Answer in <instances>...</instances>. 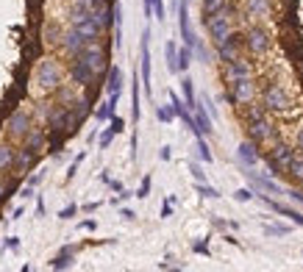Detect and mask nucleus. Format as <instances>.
Wrapping results in <instances>:
<instances>
[{
    "instance_id": "obj_1",
    "label": "nucleus",
    "mask_w": 303,
    "mask_h": 272,
    "mask_svg": "<svg viewBox=\"0 0 303 272\" xmlns=\"http://www.w3.org/2000/svg\"><path fill=\"white\" fill-rule=\"evenodd\" d=\"M62 78H64V70L56 58H42L37 73H34V81H37L45 92H56L58 86H62Z\"/></svg>"
},
{
    "instance_id": "obj_2",
    "label": "nucleus",
    "mask_w": 303,
    "mask_h": 272,
    "mask_svg": "<svg viewBox=\"0 0 303 272\" xmlns=\"http://www.w3.org/2000/svg\"><path fill=\"white\" fill-rule=\"evenodd\" d=\"M231 14H234V6L225 3V9H220L217 14L206 17V28H209V37H211V42H215V47L223 45L225 39L231 37Z\"/></svg>"
},
{
    "instance_id": "obj_3",
    "label": "nucleus",
    "mask_w": 303,
    "mask_h": 272,
    "mask_svg": "<svg viewBox=\"0 0 303 272\" xmlns=\"http://www.w3.org/2000/svg\"><path fill=\"white\" fill-rule=\"evenodd\" d=\"M75 61L84 64L95 78H98V75H103L106 70H109V61H106V47H100L98 42H92L84 53H81V56H75Z\"/></svg>"
},
{
    "instance_id": "obj_4",
    "label": "nucleus",
    "mask_w": 303,
    "mask_h": 272,
    "mask_svg": "<svg viewBox=\"0 0 303 272\" xmlns=\"http://www.w3.org/2000/svg\"><path fill=\"white\" fill-rule=\"evenodd\" d=\"M261 103H264L267 111H289L292 109V97L287 94L281 84H267L264 92H261Z\"/></svg>"
},
{
    "instance_id": "obj_5",
    "label": "nucleus",
    "mask_w": 303,
    "mask_h": 272,
    "mask_svg": "<svg viewBox=\"0 0 303 272\" xmlns=\"http://www.w3.org/2000/svg\"><path fill=\"white\" fill-rule=\"evenodd\" d=\"M31 114L25 109H17L14 114L6 120V133H9L11 142H25V136L31 133Z\"/></svg>"
},
{
    "instance_id": "obj_6",
    "label": "nucleus",
    "mask_w": 303,
    "mask_h": 272,
    "mask_svg": "<svg viewBox=\"0 0 303 272\" xmlns=\"http://www.w3.org/2000/svg\"><path fill=\"white\" fill-rule=\"evenodd\" d=\"M253 94H256V86H253V75L239 81H231L228 84V100L236 106H251L253 103Z\"/></svg>"
},
{
    "instance_id": "obj_7",
    "label": "nucleus",
    "mask_w": 303,
    "mask_h": 272,
    "mask_svg": "<svg viewBox=\"0 0 303 272\" xmlns=\"http://www.w3.org/2000/svg\"><path fill=\"white\" fill-rule=\"evenodd\" d=\"M245 47L253 53V56H264V53L272 47V39L261 25H253V28H248V33H245Z\"/></svg>"
},
{
    "instance_id": "obj_8",
    "label": "nucleus",
    "mask_w": 303,
    "mask_h": 272,
    "mask_svg": "<svg viewBox=\"0 0 303 272\" xmlns=\"http://www.w3.org/2000/svg\"><path fill=\"white\" fill-rule=\"evenodd\" d=\"M298 156V150H292L289 145H284V142H278V145H272L270 156H267V167H270V173H281V169H287V164L292 161V158Z\"/></svg>"
},
{
    "instance_id": "obj_9",
    "label": "nucleus",
    "mask_w": 303,
    "mask_h": 272,
    "mask_svg": "<svg viewBox=\"0 0 303 272\" xmlns=\"http://www.w3.org/2000/svg\"><path fill=\"white\" fill-rule=\"evenodd\" d=\"M58 45H62V50L67 53V56H73V58H75V56H81V53H84L92 42H89V39L78 31V28H70V31H64V33H62Z\"/></svg>"
},
{
    "instance_id": "obj_10",
    "label": "nucleus",
    "mask_w": 303,
    "mask_h": 272,
    "mask_svg": "<svg viewBox=\"0 0 303 272\" xmlns=\"http://www.w3.org/2000/svg\"><path fill=\"white\" fill-rule=\"evenodd\" d=\"M242 47H245V37H242V33H236V31H231V37L225 39L223 45H217L220 61L228 64V61H234V58H239V50H242Z\"/></svg>"
},
{
    "instance_id": "obj_11",
    "label": "nucleus",
    "mask_w": 303,
    "mask_h": 272,
    "mask_svg": "<svg viewBox=\"0 0 303 272\" xmlns=\"http://www.w3.org/2000/svg\"><path fill=\"white\" fill-rule=\"evenodd\" d=\"M178 31H181L184 45H189V47L198 45V37H195L192 22H189V0H181V3H178Z\"/></svg>"
},
{
    "instance_id": "obj_12",
    "label": "nucleus",
    "mask_w": 303,
    "mask_h": 272,
    "mask_svg": "<svg viewBox=\"0 0 303 272\" xmlns=\"http://www.w3.org/2000/svg\"><path fill=\"white\" fill-rule=\"evenodd\" d=\"M248 131H251V142H256V145L272 142V136H276V128H272V122L267 117H261L256 122H248Z\"/></svg>"
},
{
    "instance_id": "obj_13",
    "label": "nucleus",
    "mask_w": 303,
    "mask_h": 272,
    "mask_svg": "<svg viewBox=\"0 0 303 272\" xmlns=\"http://www.w3.org/2000/svg\"><path fill=\"white\" fill-rule=\"evenodd\" d=\"M142 86H145V94L153 92V86H150V31L147 28L142 33Z\"/></svg>"
},
{
    "instance_id": "obj_14",
    "label": "nucleus",
    "mask_w": 303,
    "mask_h": 272,
    "mask_svg": "<svg viewBox=\"0 0 303 272\" xmlns=\"http://www.w3.org/2000/svg\"><path fill=\"white\" fill-rule=\"evenodd\" d=\"M34 161H37V150H31L28 145L17 147V156H14V175H25L28 169L34 167Z\"/></svg>"
},
{
    "instance_id": "obj_15",
    "label": "nucleus",
    "mask_w": 303,
    "mask_h": 272,
    "mask_svg": "<svg viewBox=\"0 0 303 272\" xmlns=\"http://www.w3.org/2000/svg\"><path fill=\"white\" fill-rule=\"evenodd\" d=\"M248 75H253L251 73V61H245V58H234V61H228L225 64V81H239V78H248Z\"/></svg>"
},
{
    "instance_id": "obj_16",
    "label": "nucleus",
    "mask_w": 303,
    "mask_h": 272,
    "mask_svg": "<svg viewBox=\"0 0 303 272\" xmlns=\"http://www.w3.org/2000/svg\"><path fill=\"white\" fill-rule=\"evenodd\" d=\"M256 142H242L239 145V150H236V158H239V164L245 169H253L259 164V153H256Z\"/></svg>"
},
{
    "instance_id": "obj_17",
    "label": "nucleus",
    "mask_w": 303,
    "mask_h": 272,
    "mask_svg": "<svg viewBox=\"0 0 303 272\" xmlns=\"http://www.w3.org/2000/svg\"><path fill=\"white\" fill-rule=\"evenodd\" d=\"M259 197L264 200V203L270 206V209L276 211V214H281V217H289V220H292L295 225H300V228H303V214H300V211H295V209H287V206H281V203H276V200H270L267 194H259Z\"/></svg>"
},
{
    "instance_id": "obj_18",
    "label": "nucleus",
    "mask_w": 303,
    "mask_h": 272,
    "mask_svg": "<svg viewBox=\"0 0 303 272\" xmlns=\"http://www.w3.org/2000/svg\"><path fill=\"white\" fill-rule=\"evenodd\" d=\"M106 92L109 94H120L123 92V70L117 67V64L106 70Z\"/></svg>"
},
{
    "instance_id": "obj_19",
    "label": "nucleus",
    "mask_w": 303,
    "mask_h": 272,
    "mask_svg": "<svg viewBox=\"0 0 303 272\" xmlns=\"http://www.w3.org/2000/svg\"><path fill=\"white\" fill-rule=\"evenodd\" d=\"M14 156H17V147L11 142H0V175L14 167Z\"/></svg>"
},
{
    "instance_id": "obj_20",
    "label": "nucleus",
    "mask_w": 303,
    "mask_h": 272,
    "mask_svg": "<svg viewBox=\"0 0 303 272\" xmlns=\"http://www.w3.org/2000/svg\"><path fill=\"white\" fill-rule=\"evenodd\" d=\"M139 84H142V78L134 73V86H131V117H134V122H139V117H142V106H139Z\"/></svg>"
},
{
    "instance_id": "obj_21",
    "label": "nucleus",
    "mask_w": 303,
    "mask_h": 272,
    "mask_svg": "<svg viewBox=\"0 0 303 272\" xmlns=\"http://www.w3.org/2000/svg\"><path fill=\"white\" fill-rule=\"evenodd\" d=\"M192 114H195V125H198V136H209L211 133V120H209V114L203 111V106H198Z\"/></svg>"
},
{
    "instance_id": "obj_22",
    "label": "nucleus",
    "mask_w": 303,
    "mask_h": 272,
    "mask_svg": "<svg viewBox=\"0 0 303 272\" xmlns=\"http://www.w3.org/2000/svg\"><path fill=\"white\" fill-rule=\"evenodd\" d=\"M248 17H264L270 14V0H245Z\"/></svg>"
},
{
    "instance_id": "obj_23",
    "label": "nucleus",
    "mask_w": 303,
    "mask_h": 272,
    "mask_svg": "<svg viewBox=\"0 0 303 272\" xmlns=\"http://www.w3.org/2000/svg\"><path fill=\"white\" fill-rule=\"evenodd\" d=\"M22 145H28L31 150H39V147L45 145V131H42V128H31V133L25 136V142H22Z\"/></svg>"
},
{
    "instance_id": "obj_24",
    "label": "nucleus",
    "mask_w": 303,
    "mask_h": 272,
    "mask_svg": "<svg viewBox=\"0 0 303 272\" xmlns=\"http://www.w3.org/2000/svg\"><path fill=\"white\" fill-rule=\"evenodd\" d=\"M192 53H195V47H189V45H184L181 50H178V73H187L189 70V64H192Z\"/></svg>"
},
{
    "instance_id": "obj_25",
    "label": "nucleus",
    "mask_w": 303,
    "mask_h": 272,
    "mask_svg": "<svg viewBox=\"0 0 303 272\" xmlns=\"http://www.w3.org/2000/svg\"><path fill=\"white\" fill-rule=\"evenodd\" d=\"M181 92H184V100H187V106H189V109H198V97H195V89H192V81H189V78H184L181 81Z\"/></svg>"
},
{
    "instance_id": "obj_26",
    "label": "nucleus",
    "mask_w": 303,
    "mask_h": 272,
    "mask_svg": "<svg viewBox=\"0 0 303 272\" xmlns=\"http://www.w3.org/2000/svg\"><path fill=\"white\" fill-rule=\"evenodd\" d=\"M145 14L156 17V20H164V3L162 0H145Z\"/></svg>"
},
{
    "instance_id": "obj_27",
    "label": "nucleus",
    "mask_w": 303,
    "mask_h": 272,
    "mask_svg": "<svg viewBox=\"0 0 303 272\" xmlns=\"http://www.w3.org/2000/svg\"><path fill=\"white\" fill-rule=\"evenodd\" d=\"M287 173L292 175L295 181H300V183H303V156H295L292 161L287 164Z\"/></svg>"
},
{
    "instance_id": "obj_28",
    "label": "nucleus",
    "mask_w": 303,
    "mask_h": 272,
    "mask_svg": "<svg viewBox=\"0 0 303 272\" xmlns=\"http://www.w3.org/2000/svg\"><path fill=\"white\" fill-rule=\"evenodd\" d=\"M167 67H170V73H178V47H175V42H167Z\"/></svg>"
},
{
    "instance_id": "obj_29",
    "label": "nucleus",
    "mask_w": 303,
    "mask_h": 272,
    "mask_svg": "<svg viewBox=\"0 0 303 272\" xmlns=\"http://www.w3.org/2000/svg\"><path fill=\"white\" fill-rule=\"evenodd\" d=\"M225 3H228V0H203V14L206 17L217 14L220 9H225Z\"/></svg>"
},
{
    "instance_id": "obj_30",
    "label": "nucleus",
    "mask_w": 303,
    "mask_h": 272,
    "mask_svg": "<svg viewBox=\"0 0 303 272\" xmlns=\"http://www.w3.org/2000/svg\"><path fill=\"white\" fill-rule=\"evenodd\" d=\"M261 117H267L264 103H261V106H251V109L245 111V120H248V122H256V120H261Z\"/></svg>"
},
{
    "instance_id": "obj_31",
    "label": "nucleus",
    "mask_w": 303,
    "mask_h": 272,
    "mask_svg": "<svg viewBox=\"0 0 303 272\" xmlns=\"http://www.w3.org/2000/svg\"><path fill=\"white\" fill-rule=\"evenodd\" d=\"M67 267H73V250H64L62 256L53 261V269H67Z\"/></svg>"
},
{
    "instance_id": "obj_32",
    "label": "nucleus",
    "mask_w": 303,
    "mask_h": 272,
    "mask_svg": "<svg viewBox=\"0 0 303 272\" xmlns=\"http://www.w3.org/2000/svg\"><path fill=\"white\" fill-rule=\"evenodd\" d=\"M156 117H159L162 122H173V117H175L173 103H170V106H159V109H156Z\"/></svg>"
},
{
    "instance_id": "obj_33",
    "label": "nucleus",
    "mask_w": 303,
    "mask_h": 272,
    "mask_svg": "<svg viewBox=\"0 0 303 272\" xmlns=\"http://www.w3.org/2000/svg\"><path fill=\"white\" fill-rule=\"evenodd\" d=\"M11 189H14V181H11L9 175H0V203H3L6 197H9Z\"/></svg>"
},
{
    "instance_id": "obj_34",
    "label": "nucleus",
    "mask_w": 303,
    "mask_h": 272,
    "mask_svg": "<svg viewBox=\"0 0 303 272\" xmlns=\"http://www.w3.org/2000/svg\"><path fill=\"white\" fill-rule=\"evenodd\" d=\"M198 150H200V158H203V164H211V150H209V145H206V139L203 136H198Z\"/></svg>"
},
{
    "instance_id": "obj_35",
    "label": "nucleus",
    "mask_w": 303,
    "mask_h": 272,
    "mask_svg": "<svg viewBox=\"0 0 303 272\" xmlns=\"http://www.w3.org/2000/svg\"><path fill=\"white\" fill-rule=\"evenodd\" d=\"M264 233H267V236H287L289 228H284V225H267Z\"/></svg>"
},
{
    "instance_id": "obj_36",
    "label": "nucleus",
    "mask_w": 303,
    "mask_h": 272,
    "mask_svg": "<svg viewBox=\"0 0 303 272\" xmlns=\"http://www.w3.org/2000/svg\"><path fill=\"white\" fill-rule=\"evenodd\" d=\"M198 192L203 194V197H217V189L206 186V183H200V181H198Z\"/></svg>"
},
{
    "instance_id": "obj_37",
    "label": "nucleus",
    "mask_w": 303,
    "mask_h": 272,
    "mask_svg": "<svg viewBox=\"0 0 303 272\" xmlns=\"http://www.w3.org/2000/svg\"><path fill=\"white\" fill-rule=\"evenodd\" d=\"M114 136H117V131H114V128H109V131L100 136V147H109V142L114 139Z\"/></svg>"
},
{
    "instance_id": "obj_38",
    "label": "nucleus",
    "mask_w": 303,
    "mask_h": 272,
    "mask_svg": "<svg viewBox=\"0 0 303 272\" xmlns=\"http://www.w3.org/2000/svg\"><path fill=\"white\" fill-rule=\"evenodd\" d=\"M45 37H47V42H58V39H62V33L50 25V28H45Z\"/></svg>"
},
{
    "instance_id": "obj_39",
    "label": "nucleus",
    "mask_w": 303,
    "mask_h": 272,
    "mask_svg": "<svg viewBox=\"0 0 303 272\" xmlns=\"http://www.w3.org/2000/svg\"><path fill=\"white\" fill-rule=\"evenodd\" d=\"M253 194L256 192H251V189H239V192H236V200H239V203H245V200H251Z\"/></svg>"
},
{
    "instance_id": "obj_40",
    "label": "nucleus",
    "mask_w": 303,
    "mask_h": 272,
    "mask_svg": "<svg viewBox=\"0 0 303 272\" xmlns=\"http://www.w3.org/2000/svg\"><path fill=\"white\" fill-rule=\"evenodd\" d=\"M75 211H78V206H67V209H62V220H70V217H75Z\"/></svg>"
},
{
    "instance_id": "obj_41",
    "label": "nucleus",
    "mask_w": 303,
    "mask_h": 272,
    "mask_svg": "<svg viewBox=\"0 0 303 272\" xmlns=\"http://www.w3.org/2000/svg\"><path fill=\"white\" fill-rule=\"evenodd\" d=\"M284 194H287L289 200H298V203H303V192H298V189H287Z\"/></svg>"
},
{
    "instance_id": "obj_42",
    "label": "nucleus",
    "mask_w": 303,
    "mask_h": 272,
    "mask_svg": "<svg viewBox=\"0 0 303 272\" xmlns=\"http://www.w3.org/2000/svg\"><path fill=\"white\" fill-rule=\"evenodd\" d=\"M147 192H150V178H145V181H142L139 194H136V197H147Z\"/></svg>"
},
{
    "instance_id": "obj_43",
    "label": "nucleus",
    "mask_w": 303,
    "mask_h": 272,
    "mask_svg": "<svg viewBox=\"0 0 303 272\" xmlns=\"http://www.w3.org/2000/svg\"><path fill=\"white\" fill-rule=\"evenodd\" d=\"M295 150H298L300 156H303V128L298 131V136H295Z\"/></svg>"
},
{
    "instance_id": "obj_44",
    "label": "nucleus",
    "mask_w": 303,
    "mask_h": 272,
    "mask_svg": "<svg viewBox=\"0 0 303 272\" xmlns=\"http://www.w3.org/2000/svg\"><path fill=\"white\" fill-rule=\"evenodd\" d=\"M189 169H192L195 181H206V175H203V173H200V164H192V167H189Z\"/></svg>"
},
{
    "instance_id": "obj_45",
    "label": "nucleus",
    "mask_w": 303,
    "mask_h": 272,
    "mask_svg": "<svg viewBox=\"0 0 303 272\" xmlns=\"http://www.w3.org/2000/svg\"><path fill=\"white\" fill-rule=\"evenodd\" d=\"M6 247H9V250H17V247H20V239H17V236H11V239L6 242Z\"/></svg>"
},
{
    "instance_id": "obj_46",
    "label": "nucleus",
    "mask_w": 303,
    "mask_h": 272,
    "mask_svg": "<svg viewBox=\"0 0 303 272\" xmlns=\"http://www.w3.org/2000/svg\"><path fill=\"white\" fill-rule=\"evenodd\" d=\"M20 194H22V197H25V200H28V197H31V194H34V186H31V183H25V189H22V192H20Z\"/></svg>"
},
{
    "instance_id": "obj_47",
    "label": "nucleus",
    "mask_w": 303,
    "mask_h": 272,
    "mask_svg": "<svg viewBox=\"0 0 303 272\" xmlns=\"http://www.w3.org/2000/svg\"><path fill=\"white\" fill-rule=\"evenodd\" d=\"M170 211H173V206L164 203V206H162V217H170Z\"/></svg>"
},
{
    "instance_id": "obj_48",
    "label": "nucleus",
    "mask_w": 303,
    "mask_h": 272,
    "mask_svg": "<svg viewBox=\"0 0 303 272\" xmlns=\"http://www.w3.org/2000/svg\"><path fill=\"white\" fill-rule=\"evenodd\" d=\"M81 228H84V230H95V222L86 220V222H81Z\"/></svg>"
},
{
    "instance_id": "obj_49",
    "label": "nucleus",
    "mask_w": 303,
    "mask_h": 272,
    "mask_svg": "<svg viewBox=\"0 0 303 272\" xmlns=\"http://www.w3.org/2000/svg\"><path fill=\"white\" fill-rule=\"evenodd\" d=\"M37 214H39V217L45 214V203H42V200H37Z\"/></svg>"
},
{
    "instance_id": "obj_50",
    "label": "nucleus",
    "mask_w": 303,
    "mask_h": 272,
    "mask_svg": "<svg viewBox=\"0 0 303 272\" xmlns=\"http://www.w3.org/2000/svg\"><path fill=\"white\" fill-rule=\"evenodd\" d=\"M39 181H42V175H39V173H37V175H31V181H28V183H31V186H37V183H39Z\"/></svg>"
}]
</instances>
